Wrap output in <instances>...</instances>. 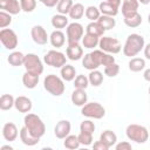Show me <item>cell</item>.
Instances as JSON below:
<instances>
[{
	"label": "cell",
	"mask_w": 150,
	"mask_h": 150,
	"mask_svg": "<svg viewBox=\"0 0 150 150\" xmlns=\"http://www.w3.org/2000/svg\"><path fill=\"white\" fill-rule=\"evenodd\" d=\"M144 38L139 34H130L128 35L125 43L123 46V54L128 57L136 56L142 49H144Z\"/></svg>",
	"instance_id": "obj_1"
},
{
	"label": "cell",
	"mask_w": 150,
	"mask_h": 150,
	"mask_svg": "<svg viewBox=\"0 0 150 150\" xmlns=\"http://www.w3.org/2000/svg\"><path fill=\"white\" fill-rule=\"evenodd\" d=\"M23 124L34 136L39 138H41L46 132V125L36 114L28 112L23 118Z\"/></svg>",
	"instance_id": "obj_2"
},
{
	"label": "cell",
	"mask_w": 150,
	"mask_h": 150,
	"mask_svg": "<svg viewBox=\"0 0 150 150\" xmlns=\"http://www.w3.org/2000/svg\"><path fill=\"white\" fill-rule=\"evenodd\" d=\"M125 135L130 141L138 144L145 143L149 138L148 129L141 124H129L125 129Z\"/></svg>",
	"instance_id": "obj_3"
},
{
	"label": "cell",
	"mask_w": 150,
	"mask_h": 150,
	"mask_svg": "<svg viewBox=\"0 0 150 150\" xmlns=\"http://www.w3.org/2000/svg\"><path fill=\"white\" fill-rule=\"evenodd\" d=\"M43 87L53 96H61L64 93L63 79L62 77H59V76H56L54 74L47 75L45 77V80H43Z\"/></svg>",
	"instance_id": "obj_4"
},
{
	"label": "cell",
	"mask_w": 150,
	"mask_h": 150,
	"mask_svg": "<svg viewBox=\"0 0 150 150\" xmlns=\"http://www.w3.org/2000/svg\"><path fill=\"white\" fill-rule=\"evenodd\" d=\"M23 67L26 69V71L36 74V75H41L43 73V63L40 60V57L36 54L29 53L25 55V62H23Z\"/></svg>",
	"instance_id": "obj_5"
},
{
	"label": "cell",
	"mask_w": 150,
	"mask_h": 150,
	"mask_svg": "<svg viewBox=\"0 0 150 150\" xmlns=\"http://www.w3.org/2000/svg\"><path fill=\"white\" fill-rule=\"evenodd\" d=\"M81 114L86 117H89V118L101 120L105 115V109L102 104H100L97 102H90V103H86L82 107Z\"/></svg>",
	"instance_id": "obj_6"
},
{
	"label": "cell",
	"mask_w": 150,
	"mask_h": 150,
	"mask_svg": "<svg viewBox=\"0 0 150 150\" xmlns=\"http://www.w3.org/2000/svg\"><path fill=\"white\" fill-rule=\"evenodd\" d=\"M98 47L101 50L109 53V54H117L121 52L122 46L121 42L112 36H102L100 38V42H98Z\"/></svg>",
	"instance_id": "obj_7"
},
{
	"label": "cell",
	"mask_w": 150,
	"mask_h": 150,
	"mask_svg": "<svg viewBox=\"0 0 150 150\" xmlns=\"http://www.w3.org/2000/svg\"><path fill=\"white\" fill-rule=\"evenodd\" d=\"M0 41L2 46L8 50H14L18 47V35L11 28H4L0 30Z\"/></svg>",
	"instance_id": "obj_8"
},
{
	"label": "cell",
	"mask_w": 150,
	"mask_h": 150,
	"mask_svg": "<svg viewBox=\"0 0 150 150\" xmlns=\"http://www.w3.org/2000/svg\"><path fill=\"white\" fill-rule=\"evenodd\" d=\"M67 57L63 53L59 50H49L45 56H43V62L47 66H52L54 68H62L66 64Z\"/></svg>",
	"instance_id": "obj_9"
},
{
	"label": "cell",
	"mask_w": 150,
	"mask_h": 150,
	"mask_svg": "<svg viewBox=\"0 0 150 150\" xmlns=\"http://www.w3.org/2000/svg\"><path fill=\"white\" fill-rule=\"evenodd\" d=\"M66 33H67V41L68 42H79L83 38L84 29H83V26L81 23L71 22L67 26Z\"/></svg>",
	"instance_id": "obj_10"
},
{
	"label": "cell",
	"mask_w": 150,
	"mask_h": 150,
	"mask_svg": "<svg viewBox=\"0 0 150 150\" xmlns=\"http://www.w3.org/2000/svg\"><path fill=\"white\" fill-rule=\"evenodd\" d=\"M90 54H91L93 59L95 60V62L98 66H104L105 67V66H109L111 63H115V57L111 54L105 53V52H103L101 49H95Z\"/></svg>",
	"instance_id": "obj_11"
},
{
	"label": "cell",
	"mask_w": 150,
	"mask_h": 150,
	"mask_svg": "<svg viewBox=\"0 0 150 150\" xmlns=\"http://www.w3.org/2000/svg\"><path fill=\"white\" fill-rule=\"evenodd\" d=\"M30 36L33 39V41L38 45H46L47 41L49 40V36L46 32V29L42 27V26H34L30 30Z\"/></svg>",
	"instance_id": "obj_12"
},
{
	"label": "cell",
	"mask_w": 150,
	"mask_h": 150,
	"mask_svg": "<svg viewBox=\"0 0 150 150\" xmlns=\"http://www.w3.org/2000/svg\"><path fill=\"white\" fill-rule=\"evenodd\" d=\"M66 55L69 60L77 61L83 57V49L79 45V42H68V46L66 49Z\"/></svg>",
	"instance_id": "obj_13"
},
{
	"label": "cell",
	"mask_w": 150,
	"mask_h": 150,
	"mask_svg": "<svg viewBox=\"0 0 150 150\" xmlns=\"http://www.w3.org/2000/svg\"><path fill=\"white\" fill-rule=\"evenodd\" d=\"M70 129H71L70 122L68 120H61L56 123V125L54 128V134H55L56 138L64 139L70 134Z\"/></svg>",
	"instance_id": "obj_14"
},
{
	"label": "cell",
	"mask_w": 150,
	"mask_h": 150,
	"mask_svg": "<svg viewBox=\"0 0 150 150\" xmlns=\"http://www.w3.org/2000/svg\"><path fill=\"white\" fill-rule=\"evenodd\" d=\"M0 8L12 15L19 14L21 9V5L18 0H0Z\"/></svg>",
	"instance_id": "obj_15"
},
{
	"label": "cell",
	"mask_w": 150,
	"mask_h": 150,
	"mask_svg": "<svg viewBox=\"0 0 150 150\" xmlns=\"http://www.w3.org/2000/svg\"><path fill=\"white\" fill-rule=\"evenodd\" d=\"M19 134L20 132L18 131V128H16V125L14 123L7 122V123L4 124V127H2V136H4V138L6 141H8V142L15 141Z\"/></svg>",
	"instance_id": "obj_16"
},
{
	"label": "cell",
	"mask_w": 150,
	"mask_h": 150,
	"mask_svg": "<svg viewBox=\"0 0 150 150\" xmlns=\"http://www.w3.org/2000/svg\"><path fill=\"white\" fill-rule=\"evenodd\" d=\"M20 139L25 145H28V146H33V145L38 144L40 141V138L34 136L25 125L20 129Z\"/></svg>",
	"instance_id": "obj_17"
},
{
	"label": "cell",
	"mask_w": 150,
	"mask_h": 150,
	"mask_svg": "<svg viewBox=\"0 0 150 150\" xmlns=\"http://www.w3.org/2000/svg\"><path fill=\"white\" fill-rule=\"evenodd\" d=\"M71 103L77 107H83L88 101V95L86 93V89H74L70 96Z\"/></svg>",
	"instance_id": "obj_18"
},
{
	"label": "cell",
	"mask_w": 150,
	"mask_h": 150,
	"mask_svg": "<svg viewBox=\"0 0 150 150\" xmlns=\"http://www.w3.org/2000/svg\"><path fill=\"white\" fill-rule=\"evenodd\" d=\"M14 107L19 112H29L32 110L33 103H32L30 98H28L26 96H18L15 98Z\"/></svg>",
	"instance_id": "obj_19"
},
{
	"label": "cell",
	"mask_w": 150,
	"mask_h": 150,
	"mask_svg": "<svg viewBox=\"0 0 150 150\" xmlns=\"http://www.w3.org/2000/svg\"><path fill=\"white\" fill-rule=\"evenodd\" d=\"M139 2L138 0H123L122 2V14L123 16L131 15L138 11Z\"/></svg>",
	"instance_id": "obj_20"
},
{
	"label": "cell",
	"mask_w": 150,
	"mask_h": 150,
	"mask_svg": "<svg viewBox=\"0 0 150 150\" xmlns=\"http://www.w3.org/2000/svg\"><path fill=\"white\" fill-rule=\"evenodd\" d=\"M49 42L53 47L61 48L66 42V35L60 29H56V30L52 32V34L49 35Z\"/></svg>",
	"instance_id": "obj_21"
},
{
	"label": "cell",
	"mask_w": 150,
	"mask_h": 150,
	"mask_svg": "<svg viewBox=\"0 0 150 150\" xmlns=\"http://www.w3.org/2000/svg\"><path fill=\"white\" fill-rule=\"evenodd\" d=\"M98 9L101 12V14L103 15H109V16H116L118 14V9L120 7L108 2V1H102L98 6Z\"/></svg>",
	"instance_id": "obj_22"
},
{
	"label": "cell",
	"mask_w": 150,
	"mask_h": 150,
	"mask_svg": "<svg viewBox=\"0 0 150 150\" xmlns=\"http://www.w3.org/2000/svg\"><path fill=\"white\" fill-rule=\"evenodd\" d=\"M39 76L40 75L26 71L22 75V83H23V86L26 88H28V89H34L38 86V83H39Z\"/></svg>",
	"instance_id": "obj_23"
},
{
	"label": "cell",
	"mask_w": 150,
	"mask_h": 150,
	"mask_svg": "<svg viewBox=\"0 0 150 150\" xmlns=\"http://www.w3.org/2000/svg\"><path fill=\"white\" fill-rule=\"evenodd\" d=\"M104 32H105L104 28L97 21H91L86 27V33L87 34H91V35H95V36H98V38L103 36Z\"/></svg>",
	"instance_id": "obj_24"
},
{
	"label": "cell",
	"mask_w": 150,
	"mask_h": 150,
	"mask_svg": "<svg viewBox=\"0 0 150 150\" xmlns=\"http://www.w3.org/2000/svg\"><path fill=\"white\" fill-rule=\"evenodd\" d=\"M100 141H102L108 148H110V146H112V145L116 144V142H117V136H116V134H115L114 131H111V130H104V131L101 134V136H100Z\"/></svg>",
	"instance_id": "obj_25"
},
{
	"label": "cell",
	"mask_w": 150,
	"mask_h": 150,
	"mask_svg": "<svg viewBox=\"0 0 150 150\" xmlns=\"http://www.w3.org/2000/svg\"><path fill=\"white\" fill-rule=\"evenodd\" d=\"M52 26L56 29H62L64 27H67L69 23H68V18L64 15V14H55L52 16Z\"/></svg>",
	"instance_id": "obj_26"
},
{
	"label": "cell",
	"mask_w": 150,
	"mask_h": 150,
	"mask_svg": "<svg viewBox=\"0 0 150 150\" xmlns=\"http://www.w3.org/2000/svg\"><path fill=\"white\" fill-rule=\"evenodd\" d=\"M8 63L13 67H20V66H23V62H25V55L21 53V52H12L7 59Z\"/></svg>",
	"instance_id": "obj_27"
},
{
	"label": "cell",
	"mask_w": 150,
	"mask_h": 150,
	"mask_svg": "<svg viewBox=\"0 0 150 150\" xmlns=\"http://www.w3.org/2000/svg\"><path fill=\"white\" fill-rule=\"evenodd\" d=\"M75 75H76V70L71 64H67L66 63L61 68V77L63 79V81H67V82L73 81L76 77Z\"/></svg>",
	"instance_id": "obj_28"
},
{
	"label": "cell",
	"mask_w": 150,
	"mask_h": 150,
	"mask_svg": "<svg viewBox=\"0 0 150 150\" xmlns=\"http://www.w3.org/2000/svg\"><path fill=\"white\" fill-rule=\"evenodd\" d=\"M124 23L130 28H136L142 23V16L138 12H136L131 15L124 16Z\"/></svg>",
	"instance_id": "obj_29"
},
{
	"label": "cell",
	"mask_w": 150,
	"mask_h": 150,
	"mask_svg": "<svg viewBox=\"0 0 150 150\" xmlns=\"http://www.w3.org/2000/svg\"><path fill=\"white\" fill-rule=\"evenodd\" d=\"M98 42H100V38L91 35V34L86 33V35H83V38H82V45L84 48H88V49L95 48L96 46H98Z\"/></svg>",
	"instance_id": "obj_30"
},
{
	"label": "cell",
	"mask_w": 150,
	"mask_h": 150,
	"mask_svg": "<svg viewBox=\"0 0 150 150\" xmlns=\"http://www.w3.org/2000/svg\"><path fill=\"white\" fill-rule=\"evenodd\" d=\"M129 69L134 73H138L141 70H143L145 68V60L144 59H141V57H132L129 63Z\"/></svg>",
	"instance_id": "obj_31"
},
{
	"label": "cell",
	"mask_w": 150,
	"mask_h": 150,
	"mask_svg": "<svg viewBox=\"0 0 150 150\" xmlns=\"http://www.w3.org/2000/svg\"><path fill=\"white\" fill-rule=\"evenodd\" d=\"M84 13H86V9H84V6L82 4H74L68 14H69L70 19L79 20L84 15Z\"/></svg>",
	"instance_id": "obj_32"
},
{
	"label": "cell",
	"mask_w": 150,
	"mask_h": 150,
	"mask_svg": "<svg viewBox=\"0 0 150 150\" xmlns=\"http://www.w3.org/2000/svg\"><path fill=\"white\" fill-rule=\"evenodd\" d=\"M88 80H89V84H91L94 87H98L103 82V74L97 69L90 70V73L88 75Z\"/></svg>",
	"instance_id": "obj_33"
},
{
	"label": "cell",
	"mask_w": 150,
	"mask_h": 150,
	"mask_svg": "<svg viewBox=\"0 0 150 150\" xmlns=\"http://www.w3.org/2000/svg\"><path fill=\"white\" fill-rule=\"evenodd\" d=\"M15 98L9 94H4L0 97V109L1 110H9L14 107Z\"/></svg>",
	"instance_id": "obj_34"
},
{
	"label": "cell",
	"mask_w": 150,
	"mask_h": 150,
	"mask_svg": "<svg viewBox=\"0 0 150 150\" xmlns=\"http://www.w3.org/2000/svg\"><path fill=\"white\" fill-rule=\"evenodd\" d=\"M97 22L104 28V30H110L111 28L115 27L116 25V21L114 19V16H109V15H101L97 20Z\"/></svg>",
	"instance_id": "obj_35"
},
{
	"label": "cell",
	"mask_w": 150,
	"mask_h": 150,
	"mask_svg": "<svg viewBox=\"0 0 150 150\" xmlns=\"http://www.w3.org/2000/svg\"><path fill=\"white\" fill-rule=\"evenodd\" d=\"M74 2L73 0H60L59 4L56 5V11L59 14H64L67 15L70 11V8L73 7Z\"/></svg>",
	"instance_id": "obj_36"
},
{
	"label": "cell",
	"mask_w": 150,
	"mask_h": 150,
	"mask_svg": "<svg viewBox=\"0 0 150 150\" xmlns=\"http://www.w3.org/2000/svg\"><path fill=\"white\" fill-rule=\"evenodd\" d=\"M82 66H83L86 69H88V70H95V69H97V68L100 67V66L95 62V60L93 59V56H91L90 53L86 54V55L82 57Z\"/></svg>",
	"instance_id": "obj_37"
},
{
	"label": "cell",
	"mask_w": 150,
	"mask_h": 150,
	"mask_svg": "<svg viewBox=\"0 0 150 150\" xmlns=\"http://www.w3.org/2000/svg\"><path fill=\"white\" fill-rule=\"evenodd\" d=\"M63 145H64V148L73 150V149H77L81 144H80L79 137H77L76 135H68V136L64 138Z\"/></svg>",
	"instance_id": "obj_38"
},
{
	"label": "cell",
	"mask_w": 150,
	"mask_h": 150,
	"mask_svg": "<svg viewBox=\"0 0 150 150\" xmlns=\"http://www.w3.org/2000/svg\"><path fill=\"white\" fill-rule=\"evenodd\" d=\"M84 14H86V18L89 19L90 21H97L98 18L101 16L100 9L97 7H95V6H88L86 8V13Z\"/></svg>",
	"instance_id": "obj_39"
},
{
	"label": "cell",
	"mask_w": 150,
	"mask_h": 150,
	"mask_svg": "<svg viewBox=\"0 0 150 150\" xmlns=\"http://www.w3.org/2000/svg\"><path fill=\"white\" fill-rule=\"evenodd\" d=\"M89 86V80L86 75H77L74 79V87L76 89H86Z\"/></svg>",
	"instance_id": "obj_40"
},
{
	"label": "cell",
	"mask_w": 150,
	"mask_h": 150,
	"mask_svg": "<svg viewBox=\"0 0 150 150\" xmlns=\"http://www.w3.org/2000/svg\"><path fill=\"white\" fill-rule=\"evenodd\" d=\"M21 9L26 13H30L36 7V0H20Z\"/></svg>",
	"instance_id": "obj_41"
},
{
	"label": "cell",
	"mask_w": 150,
	"mask_h": 150,
	"mask_svg": "<svg viewBox=\"0 0 150 150\" xmlns=\"http://www.w3.org/2000/svg\"><path fill=\"white\" fill-rule=\"evenodd\" d=\"M12 14L5 12V11H1L0 12V28L4 29L6 28L7 26H9L12 23Z\"/></svg>",
	"instance_id": "obj_42"
},
{
	"label": "cell",
	"mask_w": 150,
	"mask_h": 150,
	"mask_svg": "<svg viewBox=\"0 0 150 150\" xmlns=\"http://www.w3.org/2000/svg\"><path fill=\"white\" fill-rule=\"evenodd\" d=\"M118 73H120V66L117 63H111L104 67V74L108 77H115Z\"/></svg>",
	"instance_id": "obj_43"
},
{
	"label": "cell",
	"mask_w": 150,
	"mask_h": 150,
	"mask_svg": "<svg viewBox=\"0 0 150 150\" xmlns=\"http://www.w3.org/2000/svg\"><path fill=\"white\" fill-rule=\"evenodd\" d=\"M79 141H80V144L84 145V146H88L93 143V134H89V132H83L81 131L79 135Z\"/></svg>",
	"instance_id": "obj_44"
},
{
	"label": "cell",
	"mask_w": 150,
	"mask_h": 150,
	"mask_svg": "<svg viewBox=\"0 0 150 150\" xmlns=\"http://www.w3.org/2000/svg\"><path fill=\"white\" fill-rule=\"evenodd\" d=\"M80 131L93 134V132L95 131V124H94V122H91L90 120L83 121V122L80 124Z\"/></svg>",
	"instance_id": "obj_45"
},
{
	"label": "cell",
	"mask_w": 150,
	"mask_h": 150,
	"mask_svg": "<svg viewBox=\"0 0 150 150\" xmlns=\"http://www.w3.org/2000/svg\"><path fill=\"white\" fill-rule=\"evenodd\" d=\"M116 150H131V144L129 142H121V143H117L115 145Z\"/></svg>",
	"instance_id": "obj_46"
},
{
	"label": "cell",
	"mask_w": 150,
	"mask_h": 150,
	"mask_svg": "<svg viewBox=\"0 0 150 150\" xmlns=\"http://www.w3.org/2000/svg\"><path fill=\"white\" fill-rule=\"evenodd\" d=\"M93 148H94L95 150H108V149H109L102 141H97V142H95L94 145H93Z\"/></svg>",
	"instance_id": "obj_47"
},
{
	"label": "cell",
	"mask_w": 150,
	"mask_h": 150,
	"mask_svg": "<svg viewBox=\"0 0 150 150\" xmlns=\"http://www.w3.org/2000/svg\"><path fill=\"white\" fill-rule=\"evenodd\" d=\"M41 4H43L46 7H54L59 4L60 0H39Z\"/></svg>",
	"instance_id": "obj_48"
},
{
	"label": "cell",
	"mask_w": 150,
	"mask_h": 150,
	"mask_svg": "<svg viewBox=\"0 0 150 150\" xmlns=\"http://www.w3.org/2000/svg\"><path fill=\"white\" fill-rule=\"evenodd\" d=\"M144 56H145V59L150 60V43L144 46Z\"/></svg>",
	"instance_id": "obj_49"
},
{
	"label": "cell",
	"mask_w": 150,
	"mask_h": 150,
	"mask_svg": "<svg viewBox=\"0 0 150 150\" xmlns=\"http://www.w3.org/2000/svg\"><path fill=\"white\" fill-rule=\"evenodd\" d=\"M143 77H144L145 81L150 82V68H148V69L144 70V73H143Z\"/></svg>",
	"instance_id": "obj_50"
},
{
	"label": "cell",
	"mask_w": 150,
	"mask_h": 150,
	"mask_svg": "<svg viewBox=\"0 0 150 150\" xmlns=\"http://www.w3.org/2000/svg\"><path fill=\"white\" fill-rule=\"evenodd\" d=\"M105 1H108V2L112 4V5L117 6V7H120V5L122 4V0H105Z\"/></svg>",
	"instance_id": "obj_51"
},
{
	"label": "cell",
	"mask_w": 150,
	"mask_h": 150,
	"mask_svg": "<svg viewBox=\"0 0 150 150\" xmlns=\"http://www.w3.org/2000/svg\"><path fill=\"white\" fill-rule=\"evenodd\" d=\"M0 150H13V148L11 145H2L0 148Z\"/></svg>",
	"instance_id": "obj_52"
},
{
	"label": "cell",
	"mask_w": 150,
	"mask_h": 150,
	"mask_svg": "<svg viewBox=\"0 0 150 150\" xmlns=\"http://www.w3.org/2000/svg\"><path fill=\"white\" fill-rule=\"evenodd\" d=\"M138 2L142 4V5H148L150 2V0H138Z\"/></svg>",
	"instance_id": "obj_53"
},
{
	"label": "cell",
	"mask_w": 150,
	"mask_h": 150,
	"mask_svg": "<svg viewBox=\"0 0 150 150\" xmlns=\"http://www.w3.org/2000/svg\"><path fill=\"white\" fill-rule=\"evenodd\" d=\"M148 22L150 23V13H149V15H148Z\"/></svg>",
	"instance_id": "obj_54"
},
{
	"label": "cell",
	"mask_w": 150,
	"mask_h": 150,
	"mask_svg": "<svg viewBox=\"0 0 150 150\" xmlns=\"http://www.w3.org/2000/svg\"><path fill=\"white\" fill-rule=\"evenodd\" d=\"M149 94H150V87H149Z\"/></svg>",
	"instance_id": "obj_55"
}]
</instances>
